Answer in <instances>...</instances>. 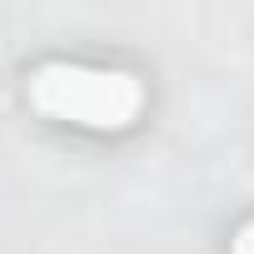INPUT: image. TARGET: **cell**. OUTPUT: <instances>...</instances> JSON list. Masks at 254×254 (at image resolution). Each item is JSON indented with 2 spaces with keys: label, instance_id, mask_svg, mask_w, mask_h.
<instances>
[{
  "label": "cell",
  "instance_id": "obj_2",
  "mask_svg": "<svg viewBox=\"0 0 254 254\" xmlns=\"http://www.w3.org/2000/svg\"><path fill=\"white\" fill-rule=\"evenodd\" d=\"M234 254H254V219L239 224V234H234Z\"/></svg>",
  "mask_w": 254,
  "mask_h": 254
},
{
  "label": "cell",
  "instance_id": "obj_1",
  "mask_svg": "<svg viewBox=\"0 0 254 254\" xmlns=\"http://www.w3.org/2000/svg\"><path fill=\"white\" fill-rule=\"evenodd\" d=\"M30 105L45 120L80 125V130H130L145 110V85L130 70L45 60L30 75Z\"/></svg>",
  "mask_w": 254,
  "mask_h": 254
}]
</instances>
